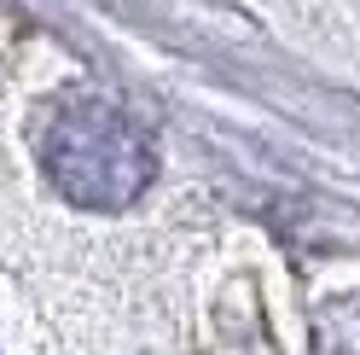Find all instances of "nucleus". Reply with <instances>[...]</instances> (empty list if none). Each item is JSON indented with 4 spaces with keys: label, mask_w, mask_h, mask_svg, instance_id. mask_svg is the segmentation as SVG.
<instances>
[{
    "label": "nucleus",
    "mask_w": 360,
    "mask_h": 355,
    "mask_svg": "<svg viewBox=\"0 0 360 355\" xmlns=\"http://www.w3.org/2000/svg\"><path fill=\"white\" fill-rule=\"evenodd\" d=\"M314 355H360V292H331L308 315Z\"/></svg>",
    "instance_id": "obj_2"
},
{
    "label": "nucleus",
    "mask_w": 360,
    "mask_h": 355,
    "mask_svg": "<svg viewBox=\"0 0 360 355\" xmlns=\"http://www.w3.org/2000/svg\"><path fill=\"white\" fill-rule=\"evenodd\" d=\"M35 151L58 198L76 210H122L151 187V140L122 105L99 94H58L35 117Z\"/></svg>",
    "instance_id": "obj_1"
}]
</instances>
